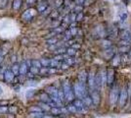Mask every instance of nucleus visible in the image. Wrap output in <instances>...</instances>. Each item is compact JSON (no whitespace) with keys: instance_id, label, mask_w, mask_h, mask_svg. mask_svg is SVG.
Masks as SVG:
<instances>
[{"instance_id":"1","label":"nucleus","mask_w":131,"mask_h":118,"mask_svg":"<svg viewBox=\"0 0 131 118\" xmlns=\"http://www.w3.org/2000/svg\"><path fill=\"white\" fill-rule=\"evenodd\" d=\"M73 93L79 98H82V97H84L86 96V90H85L84 83H81V82L75 83L74 86H73Z\"/></svg>"},{"instance_id":"2","label":"nucleus","mask_w":131,"mask_h":118,"mask_svg":"<svg viewBox=\"0 0 131 118\" xmlns=\"http://www.w3.org/2000/svg\"><path fill=\"white\" fill-rule=\"evenodd\" d=\"M47 93L50 95L52 101H55L56 103H58L59 105L62 104V101H61L60 97H59V90H57L55 88H53V87H50V88L47 89Z\"/></svg>"},{"instance_id":"3","label":"nucleus","mask_w":131,"mask_h":118,"mask_svg":"<svg viewBox=\"0 0 131 118\" xmlns=\"http://www.w3.org/2000/svg\"><path fill=\"white\" fill-rule=\"evenodd\" d=\"M64 93H65V96L68 101H72L73 99V92L71 90V85L68 81H66L64 83Z\"/></svg>"},{"instance_id":"4","label":"nucleus","mask_w":131,"mask_h":118,"mask_svg":"<svg viewBox=\"0 0 131 118\" xmlns=\"http://www.w3.org/2000/svg\"><path fill=\"white\" fill-rule=\"evenodd\" d=\"M119 90H118V88L117 87H115L113 88V90L111 92V95H110V101H111V103L113 105H115L116 103V101H118L119 98Z\"/></svg>"},{"instance_id":"5","label":"nucleus","mask_w":131,"mask_h":118,"mask_svg":"<svg viewBox=\"0 0 131 118\" xmlns=\"http://www.w3.org/2000/svg\"><path fill=\"white\" fill-rule=\"evenodd\" d=\"M127 97H128V92H127V89L126 88H123L119 94V98H118V101H119V105L121 107H123L126 104L127 102Z\"/></svg>"},{"instance_id":"6","label":"nucleus","mask_w":131,"mask_h":118,"mask_svg":"<svg viewBox=\"0 0 131 118\" xmlns=\"http://www.w3.org/2000/svg\"><path fill=\"white\" fill-rule=\"evenodd\" d=\"M114 79H115V70L114 69H109L107 71V83H108V85L113 84Z\"/></svg>"},{"instance_id":"7","label":"nucleus","mask_w":131,"mask_h":118,"mask_svg":"<svg viewBox=\"0 0 131 118\" xmlns=\"http://www.w3.org/2000/svg\"><path fill=\"white\" fill-rule=\"evenodd\" d=\"M88 85L90 87V89L92 90H95L96 89V85H95V76L94 74L91 72V73L88 75Z\"/></svg>"},{"instance_id":"8","label":"nucleus","mask_w":131,"mask_h":118,"mask_svg":"<svg viewBox=\"0 0 131 118\" xmlns=\"http://www.w3.org/2000/svg\"><path fill=\"white\" fill-rule=\"evenodd\" d=\"M120 38L122 39V40H126L129 42L131 39V33L128 30H122L120 33Z\"/></svg>"},{"instance_id":"9","label":"nucleus","mask_w":131,"mask_h":118,"mask_svg":"<svg viewBox=\"0 0 131 118\" xmlns=\"http://www.w3.org/2000/svg\"><path fill=\"white\" fill-rule=\"evenodd\" d=\"M33 15H34V10L32 9H28L27 11L24 13V15H23V18L26 20V21H28V20H30L31 18L33 17Z\"/></svg>"},{"instance_id":"10","label":"nucleus","mask_w":131,"mask_h":118,"mask_svg":"<svg viewBox=\"0 0 131 118\" xmlns=\"http://www.w3.org/2000/svg\"><path fill=\"white\" fill-rule=\"evenodd\" d=\"M91 98H92V102L95 105L99 104V102H100V96H99V94L97 92L93 90L92 95H91Z\"/></svg>"},{"instance_id":"11","label":"nucleus","mask_w":131,"mask_h":118,"mask_svg":"<svg viewBox=\"0 0 131 118\" xmlns=\"http://www.w3.org/2000/svg\"><path fill=\"white\" fill-rule=\"evenodd\" d=\"M73 104L75 105V107L77 108V110H80L81 111L82 109H83V107H84V101H81V99H75V101H73Z\"/></svg>"},{"instance_id":"12","label":"nucleus","mask_w":131,"mask_h":118,"mask_svg":"<svg viewBox=\"0 0 131 118\" xmlns=\"http://www.w3.org/2000/svg\"><path fill=\"white\" fill-rule=\"evenodd\" d=\"M14 75H15V74L13 73L12 71H9V70H8V71L5 72V77H4V78H5V80L7 82H11L12 80H13V78H14Z\"/></svg>"},{"instance_id":"13","label":"nucleus","mask_w":131,"mask_h":118,"mask_svg":"<svg viewBox=\"0 0 131 118\" xmlns=\"http://www.w3.org/2000/svg\"><path fill=\"white\" fill-rule=\"evenodd\" d=\"M88 79V76L86 75V72H81V73L79 74V82H81V83H84L85 84V82H86V80Z\"/></svg>"},{"instance_id":"14","label":"nucleus","mask_w":131,"mask_h":118,"mask_svg":"<svg viewBox=\"0 0 131 118\" xmlns=\"http://www.w3.org/2000/svg\"><path fill=\"white\" fill-rule=\"evenodd\" d=\"M27 63L24 62L22 65H21V67H20V74L24 75V74L27 72Z\"/></svg>"},{"instance_id":"15","label":"nucleus","mask_w":131,"mask_h":118,"mask_svg":"<svg viewBox=\"0 0 131 118\" xmlns=\"http://www.w3.org/2000/svg\"><path fill=\"white\" fill-rule=\"evenodd\" d=\"M40 98H41V101H44V102H46V103H48V102L51 101L49 97H48V96H47V94H42L41 96H40Z\"/></svg>"},{"instance_id":"16","label":"nucleus","mask_w":131,"mask_h":118,"mask_svg":"<svg viewBox=\"0 0 131 118\" xmlns=\"http://www.w3.org/2000/svg\"><path fill=\"white\" fill-rule=\"evenodd\" d=\"M83 101H84V103H85L86 105H90L91 102H92V98L87 96H85L84 97H83Z\"/></svg>"},{"instance_id":"17","label":"nucleus","mask_w":131,"mask_h":118,"mask_svg":"<svg viewBox=\"0 0 131 118\" xmlns=\"http://www.w3.org/2000/svg\"><path fill=\"white\" fill-rule=\"evenodd\" d=\"M20 7H21V0H14V5H13V8H14L15 10H18Z\"/></svg>"},{"instance_id":"18","label":"nucleus","mask_w":131,"mask_h":118,"mask_svg":"<svg viewBox=\"0 0 131 118\" xmlns=\"http://www.w3.org/2000/svg\"><path fill=\"white\" fill-rule=\"evenodd\" d=\"M68 110H69L70 112L74 113V112H77V108L75 107L74 104H72V105H69V106H68Z\"/></svg>"},{"instance_id":"19","label":"nucleus","mask_w":131,"mask_h":118,"mask_svg":"<svg viewBox=\"0 0 131 118\" xmlns=\"http://www.w3.org/2000/svg\"><path fill=\"white\" fill-rule=\"evenodd\" d=\"M67 53H68L70 56H73V55H75V53H77V50H75L74 48H69V49L67 50Z\"/></svg>"},{"instance_id":"20","label":"nucleus","mask_w":131,"mask_h":118,"mask_svg":"<svg viewBox=\"0 0 131 118\" xmlns=\"http://www.w3.org/2000/svg\"><path fill=\"white\" fill-rule=\"evenodd\" d=\"M40 62H41L42 66H44V67H47L48 65H50V63H51V61H50V60H47V59H42Z\"/></svg>"},{"instance_id":"21","label":"nucleus","mask_w":131,"mask_h":118,"mask_svg":"<svg viewBox=\"0 0 131 118\" xmlns=\"http://www.w3.org/2000/svg\"><path fill=\"white\" fill-rule=\"evenodd\" d=\"M59 97H60L61 101H64V99L66 98L65 93H64V90H59Z\"/></svg>"},{"instance_id":"22","label":"nucleus","mask_w":131,"mask_h":118,"mask_svg":"<svg viewBox=\"0 0 131 118\" xmlns=\"http://www.w3.org/2000/svg\"><path fill=\"white\" fill-rule=\"evenodd\" d=\"M51 112L53 113V114H59L61 113V109H59L58 107H53V108H51Z\"/></svg>"},{"instance_id":"23","label":"nucleus","mask_w":131,"mask_h":118,"mask_svg":"<svg viewBox=\"0 0 131 118\" xmlns=\"http://www.w3.org/2000/svg\"><path fill=\"white\" fill-rule=\"evenodd\" d=\"M12 72L15 74V75L18 73H20V68H19V66H18V65H14V66H13V71H12Z\"/></svg>"},{"instance_id":"24","label":"nucleus","mask_w":131,"mask_h":118,"mask_svg":"<svg viewBox=\"0 0 131 118\" xmlns=\"http://www.w3.org/2000/svg\"><path fill=\"white\" fill-rule=\"evenodd\" d=\"M50 65L52 66V67H55V66H58L59 65V62L57 59H53V60H51V63H50Z\"/></svg>"},{"instance_id":"25","label":"nucleus","mask_w":131,"mask_h":118,"mask_svg":"<svg viewBox=\"0 0 131 118\" xmlns=\"http://www.w3.org/2000/svg\"><path fill=\"white\" fill-rule=\"evenodd\" d=\"M40 105H41V108L44 109V110H46V111H47V110H50V106H49V104H48V103H47V104L42 103V104H40Z\"/></svg>"},{"instance_id":"26","label":"nucleus","mask_w":131,"mask_h":118,"mask_svg":"<svg viewBox=\"0 0 131 118\" xmlns=\"http://www.w3.org/2000/svg\"><path fill=\"white\" fill-rule=\"evenodd\" d=\"M127 19V14L126 13H123L121 16H120V22H125V20Z\"/></svg>"},{"instance_id":"27","label":"nucleus","mask_w":131,"mask_h":118,"mask_svg":"<svg viewBox=\"0 0 131 118\" xmlns=\"http://www.w3.org/2000/svg\"><path fill=\"white\" fill-rule=\"evenodd\" d=\"M41 65H42V64H41V62L40 61H33V66H35V67L36 68H41Z\"/></svg>"},{"instance_id":"28","label":"nucleus","mask_w":131,"mask_h":118,"mask_svg":"<svg viewBox=\"0 0 131 118\" xmlns=\"http://www.w3.org/2000/svg\"><path fill=\"white\" fill-rule=\"evenodd\" d=\"M82 17H83V14H82L81 12H79L78 14H77V16L75 17V20H77V21H80L82 19Z\"/></svg>"},{"instance_id":"29","label":"nucleus","mask_w":131,"mask_h":118,"mask_svg":"<svg viewBox=\"0 0 131 118\" xmlns=\"http://www.w3.org/2000/svg\"><path fill=\"white\" fill-rule=\"evenodd\" d=\"M32 116L33 117H37V118H42L43 117V115L41 114L40 112H38V113H32Z\"/></svg>"},{"instance_id":"30","label":"nucleus","mask_w":131,"mask_h":118,"mask_svg":"<svg viewBox=\"0 0 131 118\" xmlns=\"http://www.w3.org/2000/svg\"><path fill=\"white\" fill-rule=\"evenodd\" d=\"M30 71H31V73L36 74L37 72H38V68H36L35 66H33V67L30 68Z\"/></svg>"},{"instance_id":"31","label":"nucleus","mask_w":131,"mask_h":118,"mask_svg":"<svg viewBox=\"0 0 131 118\" xmlns=\"http://www.w3.org/2000/svg\"><path fill=\"white\" fill-rule=\"evenodd\" d=\"M6 3H7V0H0V7H5Z\"/></svg>"},{"instance_id":"32","label":"nucleus","mask_w":131,"mask_h":118,"mask_svg":"<svg viewBox=\"0 0 131 118\" xmlns=\"http://www.w3.org/2000/svg\"><path fill=\"white\" fill-rule=\"evenodd\" d=\"M30 111H37V112H40V111H41V108H38V107H31V108H30Z\"/></svg>"},{"instance_id":"33","label":"nucleus","mask_w":131,"mask_h":118,"mask_svg":"<svg viewBox=\"0 0 131 118\" xmlns=\"http://www.w3.org/2000/svg\"><path fill=\"white\" fill-rule=\"evenodd\" d=\"M127 90H128V96H131V82L129 83V85H128V89H127Z\"/></svg>"},{"instance_id":"34","label":"nucleus","mask_w":131,"mask_h":118,"mask_svg":"<svg viewBox=\"0 0 131 118\" xmlns=\"http://www.w3.org/2000/svg\"><path fill=\"white\" fill-rule=\"evenodd\" d=\"M62 68H63V69H68V68H69V64H63V65H62Z\"/></svg>"},{"instance_id":"35","label":"nucleus","mask_w":131,"mask_h":118,"mask_svg":"<svg viewBox=\"0 0 131 118\" xmlns=\"http://www.w3.org/2000/svg\"><path fill=\"white\" fill-rule=\"evenodd\" d=\"M73 62H74V60H72L71 58H70V59H68V63H69V64H72Z\"/></svg>"},{"instance_id":"36","label":"nucleus","mask_w":131,"mask_h":118,"mask_svg":"<svg viewBox=\"0 0 131 118\" xmlns=\"http://www.w3.org/2000/svg\"><path fill=\"white\" fill-rule=\"evenodd\" d=\"M74 11H81V7H77L74 9Z\"/></svg>"},{"instance_id":"37","label":"nucleus","mask_w":131,"mask_h":118,"mask_svg":"<svg viewBox=\"0 0 131 118\" xmlns=\"http://www.w3.org/2000/svg\"><path fill=\"white\" fill-rule=\"evenodd\" d=\"M5 110H6L5 107H1V108H0V111H5Z\"/></svg>"},{"instance_id":"38","label":"nucleus","mask_w":131,"mask_h":118,"mask_svg":"<svg viewBox=\"0 0 131 118\" xmlns=\"http://www.w3.org/2000/svg\"><path fill=\"white\" fill-rule=\"evenodd\" d=\"M55 71H56L55 69H51V70H49V72H50V73H54Z\"/></svg>"},{"instance_id":"39","label":"nucleus","mask_w":131,"mask_h":118,"mask_svg":"<svg viewBox=\"0 0 131 118\" xmlns=\"http://www.w3.org/2000/svg\"><path fill=\"white\" fill-rule=\"evenodd\" d=\"M42 118H53V117H50V116H43Z\"/></svg>"},{"instance_id":"40","label":"nucleus","mask_w":131,"mask_h":118,"mask_svg":"<svg viewBox=\"0 0 131 118\" xmlns=\"http://www.w3.org/2000/svg\"><path fill=\"white\" fill-rule=\"evenodd\" d=\"M34 0H28V3H31V2H33Z\"/></svg>"},{"instance_id":"41","label":"nucleus","mask_w":131,"mask_h":118,"mask_svg":"<svg viewBox=\"0 0 131 118\" xmlns=\"http://www.w3.org/2000/svg\"><path fill=\"white\" fill-rule=\"evenodd\" d=\"M2 94V89H1V87H0V95Z\"/></svg>"},{"instance_id":"42","label":"nucleus","mask_w":131,"mask_h":118,"mask_svg":"<svg viewBox=\"0 0 131 118\" xmlns=\"http://www.w3.org/2000/svg\"><path fill=\"white\" fill-rule=\"evenodd\" d=\"M0 56H1V53H0Z\"/></svg>"}]
</instances>
